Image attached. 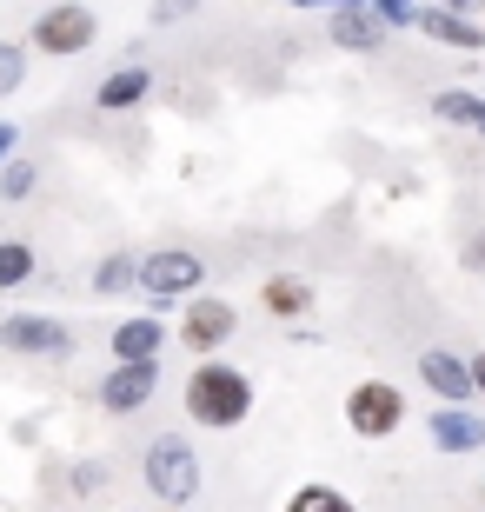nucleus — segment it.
Returning <instances> with one entry per match:
<instances>
[{
  "label": "nucleus",
  "mask_w": 485,
  "mask_h": 512,
  "mask_svg": "<svg viewBox=\"0 0 485 512\" xmlns=\"http://www.w3.org/2000/svg\"><path fill=\"white\" fill-rule=\"evenodd\" d=\"M253 413V380L226 360H200L187 373V419L193 426H213V433H233L240 419Z\"/></svg>",
  "instance_id": "1"
},
{
  "label": "nucleus",
  "mask_w": 485,
  "mask_h": 512,
  "mask_svg": "<svg viewBox=\"0 0 485 512\" xmlns=\"http://www.w3.org/2000/svg\"><path fill=\"white\" fill-rule=\"evenodd\" d=\"M140 479H147V493L160 506H193L200 499V453H193L180 433H160L140 459Z\"/></svg>",
  "instance_id": "2"
},
{
  "label": "nucleus",
  "mask_w": 485,
  "mask_h": 512,
  "mask_svg": "<svg viewBox=\"0 0 485 512\" xmlns=\"http://www.w3.org/2000/svg\"><path fill=\"white\" fill-rule=\"evenodd\" d=\"M133 286H140L153 306L187 300V293H200V286H206V260L193 247H160V253H147V260L133 266Z\"/></svg>",
  "instance_id": "3"
},
{
  "label": "nucleus",
  "mask_w": 485,
  "mask_h": 512,
  "mask_svg": "<svg viewBox=\"0 0 485 512\" xmlns=\"http://www.w3.org/2000/svg\"><path fill=\"white\" fill-rule=\"evenodd\" d=\"M94 34H100L94 7H80V0H54V7L34 20V54L74 60V54H87V47H94Z\"/></svg>",
  "instance_id": "4"
},
{
  "label": "nucleus",
  "mask_w": 485,
  "mask_h": 512,
  "mask_svg": "<svg viewBox=\"0 0 485 512\" xmlns=\"http://www.w3.org/2000/svg\"><path fill=\"white\" fill-rule=\"evenodd\" d=\"M0 346L20 360H67L74 353V326L54 313H7L0 320Z\"/></svg>",
  "instance_id": "5"
},
{
  "label": "nucleus",
  "mask_w": 485,
  "mask_h": 512,
  "mask_svg": "<svg viewBox=\"0 0 485 512\" xmlns=\"http://www.w3.org/2000/svg\"><path fill=\"white\" fill-rule=\"evenodd\" d=\"M399 419H406V393H399L392 380H359L353 393H346V426H353L359 439L399 433Z\"/></svg>",
  "instance_id": "6"
},
{
  "label": "nucleus",
  "mask_w": 485,
  "mask_h": 512,
  "mask_svg": "<svg viewBox=\"0 0 485 512\" xmlns=\"http://www.w3.org/2000/svg\"><path fill=\"white\" fill-rule=\"evenodd\" d=\"M160 393V353L153 360H113V373L100 380V413H140L147 399Z\"/></svg>",
  "instance_id": "7"
},
{
  "label": "nucleus",
  "mask_w": 485,
  "mask_h": 512,
  "mask_svg": "<svg viewBox=\"0 0 485 512\" xmlns=\"http://www.w3.org/2000/svg\"><path fill=\"white\" fill-rule=\"evenodd\" d=\"M426 433H432L439 453H479L485 446V413H472L466 399H439L432 419H426Z\"/></svg>",
  "instance_id": "8"
},
{
  "label": "nucleus",
  "mask_w": 485,
  "mask_h": 512,
  "mask_svg": "<svg viewBox=\"0 0 485 512\" xmlns=\"http://www.w3.org/2000/svg\"><path fill=\"white\" fill-rule=\"evenodd\" d=\"M187 320H180V340L193 346V353H220L226 340H233V326H240V313H233V300H200V293H187Z\"/></svg>",
  "instance_id": "9"
},
{
  "label": "nucleus",
  "mask_w": 485,
  "mask_h": 512,
  "mask_svg": "<svg viewBox=\"0 0 485 512\" xmlns=\"http://www.w3.org/2000/svg\"><path fill=\"white\" fill-rule=\"evenodd\" d=\"M147 94H153V67L147 60H127V67H113V74L94 87V107L100 114H127V107H140Z\"/></svg>",
  "instance_id": "10"
},
{
  "label": "nucleus",
  "mask_w": 485,
  "mask_h": 512,
  "mask_svg": "<svg viewBox=\"0 0 485 512\" xmlns=\"http://www.w3.org/2000/svg\"><path fill=\"white\" fill-rule=\"evenodd\" d=\"M412 27L426 40H439V47H459V54H479L485 47V27H472V14H452V7H419Z\"/></svg>",
  "instance_id": "11"
},
{
  "label": "nucleus",
  "mask_w": 485,
  "mask_h": 512,
  "mask_svg": "<svg viewBox=\"0 0 485 512\" xmlns=\"http://www.w3.org/2000/svg\"><path fill=\"white\" fill-rule=\"evenodd\" d=\"M333 47L339 54H379L386 27H379L373 7H333Z\"/></svg>",
  "instance_id": "12"
},
{
  "label": "nucleus",
  "mask_w": 485,
  "mask_h": 512,
  "mask_svg": "<svg viewBox=\"0 0 485 512\" xmlns=\"http://www.w3.org/2000/svg\"><path fill=\"white\" fill-rule=\"evenodd\" d=\"M419 380L439 399H472V366L459 360V353H446V346H426V353H419Z\"/></svg>",
  "instance_id": "13"
},
{
  "label": "nucleus",
  "mask_w": 485,
  "mask_h": 512,
  "mask_svg": "<svg viewBox=\"0 0 485 512\" xmlns=\"http://www.w3.org/2000/svg\"><path fill=\"white\" fill-rule=\"evenodd\" d=\"M113 360H153L160 346H167V326L160 320H147V313H127V320L113 326Z\"/></svg>",
  "instance_id": "14"
},
{
  "label": "nucleus",
  "mask_w": 485,
  "mask_h": 512,
  "mask_svg": "<svg viewBox=\"0 0 485 512\" xmlns=\"http://www.w3.org/2000/svg\"><path fill=\"white\" fill-rule=\"evenodd\" d=\"M266 306H273L280 320H299V313L313 306V286L293 280V273H273V280H266Z\"/></svg>",
  "instance_id": "15"
},
{
  "label": "nucleus",
  "mask_w": 485,
  "mask_h": 512,
  "mask_svg": "<svg viewBox=\"0 0 485 512\" xmlns=\"http://www.w3.org/2000/svg\"><path fill=\"white\" fill-rule=\"evenodd\" d=\"M40 273V253L27 247V240H0V286L14 293V286H27Z\"/></svg>",
  "instance_id": "16"
},
{
  "label": "nucleus",
  "mask_w": 485,
  "mask_h": 512,
  "mask_svg": "<svg viewBox=\"0 0 485 512\" xmlns=\"http://www.w3.org/2000/svg\"><path fill=\"white\" fill-rule=\"evenodd\" d=\"M133 266H140L133 253H107V260L94 266V293H100V300H120V293H133Z\"/></svg>",
  "instance_id": "17"
},
{
  "label": "nucleus",
  "mask_w": 485,
  "mask_h": 512,
  "mask_svg": "<svg viewBox=\"0 0 485 512\" xmlns=\"http://www.w3.org/2000/svg\"><path fill=\"white\" fill-rule=\"evenodd\" d=\"M34 187H40V167H34V160H20V153H7V160H0V200L20 207Z\"/></svg>",
  "instance_id": "18"
},
{
  "label": "nucleus",
  "mask_w": 485,
  "mask_h": 512,
  "mask_svg": "<svg viewBox=\"0 0 485 512\" xmlns=\"http://www.w3.org/2000/svg\"><path fill=\"white\" fill-rule=\"evenodd\" d=\"M432 114L452 120V127H472V114H479V94H472V87H439V94H432Z\"/></svg>",
  "instance_id": "19"
},
{
  "label": "nucleus",
  "mask_w": 485,
  "mask_h": 512,
  "mask_svg": "<svg viewBox=\"0 0 485 512\" xmlns=\"http://www.w3.org/2000/svg\"><path fill=\"white\" fill-rule=\"evenodd\" d=\"M20 87H27V47L20 40H0V100L20 94Z\"/></svg>",
  "instance_id": "20"
},
{
  "label": "nucleus",
  "mask_w": 485,
  "mask_h": 512,
  "mask_svg": "<svg viewBox=\"0 0 485 512\" xmlns=\"http://www.w3.org/2000/svg\"><path fill=\"white\" fill-rule=\"evenodd\" d=\"M286 506L293 512H346V493H333V486H299Z\"/></svg>",
  "instance_id": "21"
},
{
  "label": "nucleus",
  "mask_w": 485,
  "mask_h": 512,
  "mask_svg": "<svg viewBox=\"0 0 485 512\" xmlns=\"http://www.w3.org/2000/svg\"><path fill=\"white\" fill-rule=\"evenodd\" d=\"M366 7L379 14V27H386V34H399V27H412V14H419V0H366Z\"/></svg>",
  "instance_id": "22"
},
{
  "label": "nucleus",
  "mask_w": 485,
  "mask_h": 512,
  "mask_svg": "<svg viewBox=\"0 0 485 512\" xmlns=\"http://www.w3.org/2000/svg\"><path fill=\"white\" fill-rule=\"evenodd\" d=\"M74 493H80V499L107 493V466H100V459H80V466H74Z\"/></svg>",
  "instance_id": "23"
},
{
  "label": "nucleus",
  "mask_w": 485,
  "mask_h": 512,
  "mask_svg": "<svg viewBox=\"0 0 485 512\" xmlns=\"http://www.w3.org/2000/svg\"><path fill=\"white\" fill-rule=\"evenodd\" d=\"M193 14H200V0H153V27H173V20H193Z\"/></svg>",
  "instance_id": "24"
},
{
  "label": "nucleus",
  "mask_w": 485,
  "mask_h": 512,
  "mask_svg": "<svg viewBox=\"0 0 485 512\" xmlns=\"http://www.w3.org/2000/svg\"><path fill=\"white\" fill-rule=\"evenodd\" d=\"M7 153H20V127L14 120H0V160H7Z\"/></svg>",
  "instance_id": "25"
},
{
  "label": "nucleus",
  "mask_w": 485,
  "mask_h": 512,
  "mask_svg": "<svg viewBox=\"0 0 485 512\" xmlns=\"http://www.w3.org/2000/svg\"><path fill=\"white\" fill-rule=\"evenodd\" d=\"M466 266H485V233H472V240H466Z\"/></svg>",
  "instance_id": "26"
},
{
  "label": "nucleus",
  "mask_w": 485,
  "mask_h": 512,
  "mask_svg": "<svg viewBox=\"0 0 485 512\" xmlns=\"http://www.w3.org/2000/svg\"><path fill=\"white\" fill-rule=\"evenodd\" d=\"M466 366H472V393H485V353H472Z\"/></svg>",
  "instance_id": "27"
},
{
  "label": "nucleus",
  "mask_w": 485,
  "mask_h": 512,
  "mask_svg": "<svg viewBox=\"0 0 485 512\" xmlns=\"http://www.w3.org/2000/svg\"><path fill=\"white\" fill-rule=\"evenodd\" d=\"M446 7H452V14H479L485 0H446Z\"/></svg>",
  "instance_id": "28"
},
{
  "label": "nucleus",
  "mask_w": 485,
  "mask_h": 512,
  "mask_svg": "<svg viewBox=\"0 0 485 512\" xmlns=\"http://www.w3.org/2000/svg\"><path fill=\"white\" fill-rule=\"evenodd\" d=\"M472 133H479V140H485V100H479V114H472Z\"/></svg>",
  "instance_id": "29"
},
{
  "label": "nucleus",
  "mask_w": 485,
  "mask_h": 512,
  "mask_svg": "<svg viewBox=\"0 0 485 512\" xmlns=\"http://www.w3.org/2000/svg\"><path fill=\"white\" fill-rule=\"evenodd\" d=\"M326 7H366V0H326Z\"/></svg>",
  "instance_id": "30"
},
{
  "label": "nucleus",
  "mask_w": 485,
  "mask_h": 512,
  "mask_svg": "<svg viewBox=\"0 0 485 512\" xmlns=\"http://www.w3.org/2000/svg\"><path fill=\"white\" fill-rule=\"evenodd\" d=\"M286 7H326V0H286Z\"/></svg>",
  "instance_id": "31"
}]
</instances>
